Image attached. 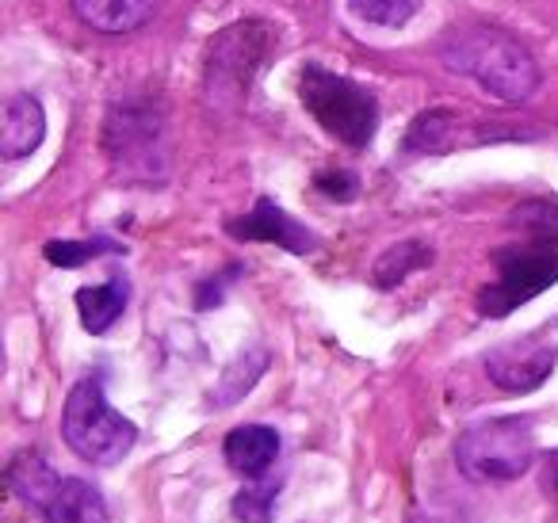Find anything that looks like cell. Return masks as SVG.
Returning <instances> with one entry per match:
<instances>
[{
  "mask_svg": "<svg viewBox=\"0 0 558 523\" xmlns=\"http://www.w3.org/2000/svg\"><path fill=\"white\" fill-rule=\"evenodd\" d=\"M9 485L47 523H108V504H104L100 489H93L81 477L54 474L50 462L35 451L12 459Z\"/></svg>",
  "mask_w": 558,
  "mask_h": 523,
  "instance_id": "obj_4",
  "label": "cell"
},
{
  "mask_svg": "<svg viewBox=\"0 0 558 523\" xmlns=\"http://www.w3.org/2000/svg\"><path fill=\"white\" fill-rule=\"evenodd\" d=\"M299 96H303V108L337 142L352 149L372 146L375 131H379V104L364 85L341 77V73L322 70V65H306L303 77H299Z\"/></svg>",
  "mask_w": 558,
  "mask_h": 523,
  "instance_id": "obj_5",
  "label": "cell"
},
{
  "mask_svg": "<svg viewBox=\"0 0 558 523\" xmlns=\"http://www.w3.org/2000/svg\"><path fill=\"white\" fill-rule=\"evenodd\" d=\"M459 474L471 482H512L527 474L535 462V431L524 416H497V421L471 424L456 439Z\"/></svg>",
  "mask_w": 558,
  "mask_h": 523,
  "instance_id": "obj_6",
  "label": "cell"
},
{
  "mask_svg": "<svg viewBox=\"0 0 558 523\" xmlns=\"http://www.w3.org/2000/svg\"><path fill=\"white\" fill-rule=\"evenodd\" d=\"M451 131H456L451 111H444V108L425 111V115L413 119L410 134H405V149H410V154H440L451 142Z\"/></svg>",
  "mask_w": 558,
  "mask_h": 523,
  "instance_id": "obj_17",
  "label": "cell"
},
{
  "mask_svg": "<svg viewBox=\"0 0 558 523\" xmlns=\"http://www.w3.org/2000/svg\"><path fill=\"white\" fill-rule=\"evenodd\" d=\"M126 299H131V287L126 279H108L100 287H81L77 291V309H81V321H85L88 332H108L111 325L123 317Z\"/></svg>",
  "mask_w": 558,
  "mask_h": 523,
  "instance_id": "obj_14",
  "label": "cell"
},
{
  "mask_svg": "<svg viewBox=\"0 0 558 523\" xmlns=\"http://www.w3.org/2000/svg\"><path fill=\"white\" fill-rule=\"evenodd\" d=\"M279 459V431L264 428V424H245V428H233L226 436V462H230L238 474L256 477L260 482Z\"/></svg>",
  "mask_w": 558,
  "mask_h": 523,
  "instance_id": "obj_13",
  "label": "cell"
},
{
  "mask_svg": "<svg viewBox=\"0 0 558 523\" xmlns=\"http://www.w3.org/2000/svg\"><path fill=\"white\" fill-rule=\"evenodd\" d=\"M264 367H268V352H264V348H248V352H241L238 360L226 367V375L218 378L210 401H215L218 409H230L233 401H241L256 382H260Z\"/></svg>",
  "mask_w": 558,
  "mask_h": 523,
  "instance_id": "obj_15",
  "label": "cell"
},
{
  "mask_svg": "<svg viewBox=\"0 0 558 523\" xmlns=\"http://www.w3.org/2000/svg\"><path fill=\"white\" fill-rule=\"evenodd\" d=\"M47 138V115L35 96L20 93L4 104V119H0V157L4 161H24Z\"/></svg>",
  "mask_w": 558,
  "mask_h": 523,
  "instance_id": "obj_11",
  "label": "cell"
},
{
  "mask_svg": "<svg viewBox=\"0 0 558 523\" xmlns=\"http://www.w3.org/2000/svg\"><path fill=\"white\" fill-rule=\"evenodd\" d=\"M425 264H433V248L421 245V241H402V245L387 248V253L375 260V283L383 287V291H390V287L405 283V279L413 276V271H421Z\"/></svg>",
  "mask_w": 558,
  "mask_h": 523,
  "instance_id": "obj_16",
  "label": "cell"
},
{
  "mask_svg": "<svg viewBox=\"0 0 558 523\" xmlns=\"http://www.w3.org/2000/svg\"><path fill=\"white\" fill-rule=\"evenodd\" d=\"M349 12L375 27H402L421 12V0H349Z\"/></svg>",
  "mask_w": 558,
  "mask_h": 523,
  "instance_id": "obj_18",
  "label": "cell"
},
{
  "mask_svg": "<svg viewBox=\"0 0 558 523\" xmlns=\"http://www.w3.org/2000/svg\"><path fill=\"white\" fill-rule=\"evenodd\" d=\"M494 264L497 279L478 291V314L509 317L517 306L558 283V233H527L520 245L497 248Z\"/></svg>",
  "mask_w": 558,
  "mask_h": 523,
  "instance_id": "obj_3",
  "label": "cell"
},
{
  "mask_svg": "<svg viewBox=\"0 0 558 523\" xmlns=\"http://www.w3.org/2000/svg\"><path fill=\"white\" fill-rule=\"evenodd\" d=\"M47 260L58 264V268H81V264L96 260L104 253H123V245H116L111 238H96V241H50L47 248Z\"/></svg>",
  "mask_w": 558,
  "mask_h": 523,
  "instance_id": "obj_19",
  "label": "cell"
},
{
  "mask_svg": "<svg viewBox=\"0 0 558 523\" xmlns=\"http://www.w3.org/2000/svg\"><path fill=\"white\" fill-rule=\"evenodd\" d=\"M226 230L238 241H271V245L288 248L295 256H306L318 248V238L303 222H295L283 207H276L271 199H256V207L245 218H233Z\"/></svg>",
  "mask_w": 558,
  "mask_h": 523,
  "instance_id": "obj_10",
  "label": "cell"
},
{
  "mask_svg": "<svg viewBox=\"0 0 558 523\" xmlns=\"http://www.w3.org/2000/svg\"><path fill=\"white\" fill-rule=\"evenodd\" d=\"M271 508H276V485L260 482V485H248L233 497V515L245 523H268L271 520Z\"/></svg>",
  "mask_w": 558,
  "mask_h": 523,
  "instance_id": "obj_20",
  "label": "cell"
},
{
  "mask_svg": "<svg viewBox=\"0 0 558 523\" xmlns=\"http://www.w3.org/2000/svg\"><path fill=\"white\" fill-rule=\"evenodd\" d=\"M271 47V27L260 20H241L210 39L207 54V96L210 104H241L248 81L256 77Z\"/></svg>",
  "mask_w": 558,
  "mask_h": 523,
  "instance_id": "obj_7",
  "label": "cell"
},
{
  "mask_svg": "<svg viewBox=\"0 0 558 523\" xmlns=\"http://www.w3.org/2000/svg\"><path fill=\"white\" fill-rule=\"evenodd\" d=\"M104 149L119 177L154 180L165 172V126L146 104H119L104 126Z\"/></svg>",
  "mask_w": 558,
  "mask_h": 523,
  "instance_id": "obj_8",
  "label": "cell"
},
{
  "mask_svg": "<svg viewBox=\"0 0 558 523\" xmlns=\"http://www.w3.org/2000/svg\"><path fill=\"white\" fill-rule=\"evenodd\" d=\"M318 187L329 195V199H352V195L360 192V184H356V177H352V172H322Z\"/></svg>",
  "mask_w": 558,
  "mask_h": 523,
  "instance_id": "obj_21",
  "label": "cell"
},
{
  "mask_svg": "<svg viewBox=\"0 0 558 523\" xmlns=\"http://www.w3.org/2000/svg\"><path fill=\"white\" fill-rule=\"evenodd\" d=\"M81 24L100 35H131L154 20L157 0H70Z\"/></svg>",
  "mask_w": 558,
  "mask_h": 523,
  "instance_id": "obj_12",
  "label": "cell"
},
{
  "mask_svg": "<svg viewBox=\"0 0 558 523\" xmlns=\"http://www.w3.org/2000/svg\"><path fill=\"white\" fill-rule=\"evenodd\" d=\"M558 363V348L535 344V340H512L501 344L497 352L486 355V370L501 390L509 393H527L535 386L547 382V375Z\"/></svg>",
  "mask_w": 558,
  "mask_h": 523,
  "instance_id": "obj_9",
  "label": "cell"
},
{
  "mask_svg": "<svg viewBox=\"0 0 558 523\" xmlns=\"http://www.w3.org/2000/svg\"><path fill=\"white\" fill-rule=\"evenodd\" d=\"M62 436L77 459L93 466H116L138 443V428L104 398L100 378H85L70 390L62 409Z\"/></svg>",
  "mask_w": 558,
  "mask_h": 523,
  "instance_id": "obj_2",
  "label": "cell"
},
{
  "mask_svg": "<svg viewBox=\"0 0 558 523\" xmlns=\"http://www.w3.org/2000/svg\"><path fill=\"white\" fill-rule=\"evenodd\" d=\"M539 489L550 497V504L558 508V451L543 454V466H539Z\"/></svg>",
  "mask_w": 558,
  "mask_h": 523,
  "instance_id": "obj_22",
  "label": "cell"
},
{
  "mask_svg": "<svg viewBox=\"0 0 558 523\" xmlns=\"http://www.w3.org/2000/svg\"><path fill=\"white\" fill-rule=\"evenodd\" d=\"M440 62L459 77H471L482 93L501 104H524L539 88V65L532 50L494 24H466L440 47Z\"/></svg>",
  "mask_w": 558,
  "mask_h": 523,
  "instance_id": "obj_1",
  "label": "cell"
}]
</instances>
